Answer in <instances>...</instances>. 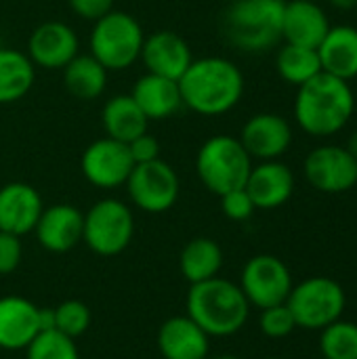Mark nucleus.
<instances>
[{
  "mask_svg": "<svg viewBox=\"0 0 357 359\" xmlns=\"http://www.w3.org/2000/svg\"><path fill=\"white\" fill-rule=\"evenodd\" d=\"M244 74L227 57L194 59L179 78L183 107L198 116L215 118L231 111L244 97Z\"/></svg>",
  "mask_w": 357,
  "mask_h": 359,
  "instance_id": "obj_1",
  "label": "nucleus"
},
{
  "mask_svg": "<svg viewBox=\"0 0 357 359\" xmlns=\"http://www.w3.org/2000/svg\"><path fill=\"white\" fill-rule=\"evenodd\" d=\"M356 111V95L349 82L326 72L297 86L295 118L303 133L330 137L341 133Z\"/></svg>",
  "mask_w": 357,
  "mask_h": 359,
  "instance_id": "obj_2",
  "label": "nucleus"
},
{
  "mask_svg": "<svg viewBox=\"0 0 357 359\" xmlns=\"http://www.w3.org/2000/svg\"><path fill=\"white\" fill-rule=\"evenodd\" d=\"M250 303L242 288L229 280L213 278L191 284L187 294V316L208 337H231L240 332L248 320Z\"/></svg>",
  "mask_w": 357,
  "mask_h": 359,
  "instance_id": "obj_3",
  "label": "nucleus"
},
{
  "mask_svg": "<svg viewBox=\"0 0 357 359\" xmlns=\"http://www.w3.org/2000/svg\"><path fill=\"white\" fill-rule=\"evenodd\" d=\"M286 0H234L223 17L225 40L242 53H265L282 40Z\"/></svg>",
  "mask_w": 357,
  "mask_h": 359,
  "instance_id": "obj_4",
  "label": "nucleus"
},
{
  "mask_svg": "<svg viewBox=\"0 0 357 359\" xmlns=\"http://www.w3.org/2000/svg\"><path fill=\"white\" fill-rule=\"evenodd\" d=\"M143 40L145 32L137 17L126 11H109L93 23L88 48L107 72H122L139 61Z\"/></svg>",
  "mask_w": 357,
  "mask_h": 359,
  "instance_id": "obj_5",
  "label": "nucleus"
},
{
  "mask_svg": "<svg viewBox=\"0 0 357 359\" xmlns=\"http://www.w3.org/2000/svg\"><path fill=\"white\" fill-rule=\"evenodd\" d=\"M250 170L252 158L240 139L231 135H215L206 139L196 154L198 179L217 196L244 187Z\"/></svg>",
  "mask_w": 357,
  "mask_h": 359,
  "instance_id": "obj_6",
  "label": "nucleus"
},
{
  "mask_svg": "<svg viewBox=\"0 0 357 359\" xmlns=\"http://www.w3.org/2000/svg\"><path fill=\"white\" fill-rule=\"evenodd\" d=\"M286 305L297 322V328L324 330L332 322L341 320L347 297L339 282L318 276L292 286Z\"/></svg>",
  "mask_w": 357,
  "mask_h": 359,
  "instance_id": "obj_7",
  "label": "nucleus"
},
{
  "mask_svg": "<svg viewBox=\"0 0 357 359\" xmlns=\"http://www.w3.org/2000/svg\"><path fill=\"white\" fill-rule=\"evenodd\" d=\"M133 210L116 198L95 202L84 215L82 242L99 257H116L124 252L133 242Z\"/></svg>",
  "mask_w": 357,
  "mask_h": 359,
  "instance_id": "obj_8",
  "label": "nucleus"
},
{
  "mask_svg": "<svg viewBox=\"0 0 357 359\" xmlns=\"http://www.w3.org/2000/svg\"><path fill=\"white\" fill-rule=\"evenodd\" d=\"M126 191L130 202L149 215L170 210L181 194V181L177 170L164 160H151L135 164L126 179Z\"/></svg>",
  "mask_w": 357,
  "mask_h": 359,
  "instance_id": "obj_9",
  "label": "nucleus"
},
{
  "mask_svg": "<svg viewBox=\"0 0 357 359\" xmlns=\"http://www.w3.org/2000/svg\"><path fill=\"white\" fill-rule=\"evenodd\" d=\"M240 288L250 305L267 309L286 303L292 290V276L282 259L274 255H257L246 261Z\"/></svg>",
  "mask_w": 357,
  "mask_h": 359,
  "instance_id": "obj_10",
  "label": "nucleus"
},
{
  "mask_svg": "<svg viewBox=\"0 0 357 359\" xmlns=\"http://www.w3.org/2000/svg\"><path fill=\"white\" fill-rule=\"evenodd\" d=\"M133 168L135 162L130 158L128 145L112 137L93 141L80 158V170L84 179L97 189H118L126 185Z\"/></svg>",
  "mask_w": 357,
  "mask_h": 359,
  "instance_id": "obj_11",
  "label": "nucleus"
},
{
  "mask_svg": "<svg viewBox=\"0 0 357 359\" xmlns=\"http://www.w3.org/2000/svg\"><path fill=\"white\" fill-rule=\"evenodd\" d=\"M307 183L322 194H345L357 185V160L341 145H320L303 164Z\"/></svg>",
  "mask_w": 357,
  "mask_h": 359,
  "instance_id": "obj_12",
  "label": "nucleus"
},
{
  "mask_svg": "<svg viewBox=\"0 0 357 359\" xmlns=\"http://www.w3.org/2000/svg\"><path fill=\"white\" fill-rule=\"evenodd\" d=\"M80 53V40L72 25L44 21L27 38V57L36 67L63 69Z\"/></svg>",
  "mask_w": 357,
  "mask_h": 359,
  "instance_id": "obj_13",
  "label": "nucleus"
},
{
  "mask_svg": "<svg viewBox=\"0 0 357 359\" xmlns=\"http://www.w3.org/2000/svg\"><path fill=\"white\" fill-rule=\"evenodd\" d=\"M238 139L252 160H280L292 143V126L280 114L261 111L246 120Z\"/></svg>",
  "mask_w": 357,
  "mask_h": 359,
  "instance_id": "obj_14",
  "label": "nucleus"
},
{
  "mask_svg": "<svg viewBox=\"0 0 357 359\" xmlns=\"http://www.w3.org/2000/svg\"><path fill=\"white\" fill-rule=\"evenodd\" d=\"M147 74L179 80L194 61L187 40L170 29H158L143 40L141 57Z\"/></svg>",
  "mask_w": 357,
  "mask_h": 359,
  "instance_id": "obj_15",
  "label": "nucleus"
},
{
  "mask_svg": "<svg viewBox=\"0 0 357 359\" xmlns=\"http://www.w3.org/2000/svg\"><path fill=\"white\" fill-rule=\"evenodd\" d=\"M84 215L72 204H53L42 210L34 233L38 244L55 255L74 250L82 242Z\"/></svg>",
  "mask_w": 357,
  "mask_h": 359,
  "instance_id": "obj_16",
  "label": "nucleus"
},
{
  "mask_svg": "<svg viewBox=\"0 0 357 359\" xmlns=\"http://www.w3.org/2000/svg\"><path fill=\"white\" fill-rule=\"evenodd\" d=\"M44 210L42 198L29 183L13 181L0 187V231L27 236Z\"/></svg>",
  "mask_w": 357,
  "mask_h": 359,
  "instance_id": "obj_17",
  "label": "nucleus"
},
{
  "mask_svg": "<svg viewBox=\"0 0 357 359\" xmlns=\"http://www.w3.org/2000/svg\"><path fill=\"white\" fill-rule=\"evenodd\" d=\"M244 189L248 191L255 208L259 210H274L284 206L295 194V175L292 170L280 160H265L252 170L246 179Z\"/></svg>",
  "mask_w": 357,
  "mask_h": 359,
  "instance_id": "obj_18",
  "label": "nucleus"
},
{
  "mask_svg": "<svg viewBox=\"0 0 357 359\" xmlns=\"http://www.w3.org/2000/svg\"><path fill=\"white\" fill-rule=\"evenodd\" d=\"M330 29V19L318 2L288 0L282 17V40L297 46L318 48Z\"/></svg>",
  "mask_w": 357,
  "mask_h": 359,
  "instance_id": "obj_19",
  "label": "nucleus"
},
{
  "mask_svg": "<svg viewBox=\"0 0 357 359\" xmlns=\"http://www.w3.org/2000/svg\"><path fill=\"white\" fill-rule=\"evenodd\" d=\"M38 311L29 299L8 294L0 299V349L25 351L40 332Z\"/></svg>",
  "mask_w": 357,
  "mask_h": 359,
  "instance_id": "obj_20",
  "label": "nucleus"
},
{
  "mask_svg": "<svg viewBox=\"0 0 357 359\" xmlns=\"http://www.w3.org/2000/svg\"><path fill=\"white\" fill-rule=\"evenodd\" d=\"M208 339L189 316H175L160 326L158 349L164 359H206Z\"/></svg>",
  "mask_w": 357,
  "mask_h": 359,
  "instance_id": "obj_21",
  "label": "nucleus"
},
{
  "mask_svg": "<svg viewBox=\"0 0 357 359\" xmlns=\"http://www.w3.org/2000/svg\"><path fill=\"white\" fill-rule=\"evenodd\" d=\"M130 97L135 99V103L141 107L149 122L166 120L183 107L179 80H170L156 74L141 76L130 90Z\"/></svg>",
  "mask_w": 357,
  "mask_h": 359,
  "instance_id": "obj_22",
  "label": "nucleus"
},
{
  "mask_svg": "<svg viewBox=\"0 0 357 359\" xmlns=\"http://www.w3.org/2000/svg\"><path fill=\"white\" fill-rule=\"evenodd\" d=\"M322 72L345 82L357 78V27L330 25L326 38L318 46Z\"/></svg>",
  "mask_w": 357,
  "mask_h": 359,
  "instance_id": "obj_23",
  "label": "nucleus"
},
{
  "mask_svg": "<svg viewBox=\"0 0 357 359\" xmlns=\"http://www.w3.org/2000/svg\"><path fill=\"white\" fill-rule=\"evenodd\" d=\"M101 124L105 137H112L122 143H130L139 135L147 133L149 120L135 103L130 95H114L105 101L101 109Z\"/></svg>",
  "mask_w": 357,
  "mask_h": 359,
  "instance_id": "obj_24",
  "label": "nucleus"
},
{
  "mask_svg": "<svg viewBox=\"0 0 357 359\" xmlns=\"http://www.w3.org/2000/svg\"><path fill=\"white\" fill-rule=\"evenodd\" d=\"M36 82V65L21 50L0 46V105L23 99Z\"/></svg>",
  "mask_w": 357,
  "mask_h": 359,
  "instance_id": "obj_25",
  "label": "nucleus"
},
{
  "mask_svg": "<svg viewBox=\"0 0 357 359\" xmlns=\"http://www.w3.org/2000/svg\"><path fill=\"white\" fill-rule=\"evenodd\" d=\"M223 267V250L210 238H194L179 255V269L185 282L200 284L219 276Z\"/></svg>",
  "mask_w": 357,
  "mask_h": 359,
  "instance_id": "obj_26",
  "label": "nucleus"
},
{
  "mask_svg": "<svg viewBox=\"0 0 357 359\" xmlns=\"http://www.w3.org/2000/svg\"><path fill=\"white\" fill-rule=\"evenodd\" d=\"M63 84L69 95L82 101H90L103 95L107 86V69L88 53L76 55L63 69Z\"/></svg>",
  "mask_w": 357,
  "mask_h": 359,
  "instance_id": "obj_27",
  "label": "nucleus"
},
{
  "mask_svg": "<svg viewBox=\"0 0 357 359\" xmlns=\"http://www.w3.org/2000/svg\"><path fill=\"white\" fill-rule=\"evenodd\" d=\"M276 69L284 82L301 86L307 80L316 78L318 74H322L318 48H307V46L284 42V46L276 55Z\"/></svg>",
  "mask_w": 357,
  "mask_h": 359,
  "instance_id": "obj_28",
  "label": "nucleus"
},
{
  "mask_svg": "<svg viewBox=\"0 0 357 359\" xmlns=\"http://www.w3.org/2000/svg\"><path fill=\"white\" fill-rule=\"evenodd\" d=\"M320 351L324 359H357V324L337 320L322 330Z\"/></svg>",
  "mask_w": 357,
  "mask_h": 359,
  "instance_id": "obj_29",
  "label": "nucleus"
},
{
  "mask_svg": "<svg viewBox=\"0 0 357 359\" xmlns=\"http://www.w3.org/2000/svg\"><path fill=\"white\" fill-rule=\"evenodd\" d=\"M25 359H80V353L74 339L59 330H44L25 347Z\"/></svg>",
  "mask_w": 357,
  "mask_h": 359,
  "instance_id": "obj_30",
  "label": "nucleus"
},
{
  "mask_svg": "<svg viewBox=\"0 0 357 359\" xmlns=\"http://www.w3.org/2000/svg\"><path fill=\"white\" fill-rule=\"evenodd\" d=\"M88 328H90V309L86 303L69 299L55 307V330L76 341Z\"/></svg>",
  "mask_w": 357,
  "mask_h": 359,
  "instance_id": "obj_31",
  "label": "nucleus"
},
{
  "mask_svg": "<svg viewBox=\"0 0 357 359\" xmlns=\"http://www.w3.org/2000/svg\"><path fill=\"white\" fill-rule=\"evenodd\" d=\"M259 326H261V332L265 337H269V339H284V337L292 334V330L297 328V322H295L288 305L282 303V305H274V307L261 309Z\"/></svg>",
  "mask_w": 357,
  "mask_h": 359,
  "instance_id": "obj_32",
  "label": "nucleus"
},
{
  "mask_svg": "<svg viewBox=\"0 0 357 359\" xmlns=\"http://www.w3.org/2000/svg\"><path fill=\"white\" fill-rule=\"evenodd\" d=\"M219 198H221L223 215L229 221H238V223L240 221H248L252 217V212L257 210L255 204H252V200H250V196H248V191L244 187L231 189V191H227V194H223Z\"/></svg>",
  "mask_w": 357,
  "mask_h": 359,
  "instance_id": "obj_33",
  "label": "nucleus"
},
{
  "mask_svg": "<svg viewBox=\"0 0 357 359\" xmlns=\"http://www.w3.org/2000/svg\"><path fill=\"white\" fill-rule=\"evenodd\" d=\"M23 257V246H21V238L0 231V276H8L13 273Z\"/></svg>",
  "mask_w": 357,
  "mask_h": 359,
  "instance_id": "obj_34",
  "label": "nucleus"
},
{
  "mask_svg": "<svg viewBox=\"0 0 357 359\" xmlns=\"http://www.w3.org/2000/svg\"><path fill=\"white\" fill-rule=\"evenodd\" d=\"M126 145H128V151H130V158H133L135 164H145V162H151V160L160 158V143L149 133L139 135L137 139H133Z\"/></svg>",
  "mask_w": 357,
  "mask_h": 359,
  "instance_id": "obj_35",
  "label": "nucleus"
},
{
  "mask_svg": "<svg viewBox=\"0 0 357 359\" xmlns=\"http://www.w3.org/2000/svg\"><path fill=\"white\" fill-rule=\"evenodd\" d=\"M72 13L84 21H97L109 11H114V0H67Z\"/></svg>",
  "mask_w": 357,
  "mask_h": 359,
  "instance_id": "obj_36",
  "label": "nucleus"
},
{
  "mask_svg": "<svg viewBox=\"0 0 357 359\" xmlns=\"http://www.w3.org/2000/svg\"><path fill=\"white\" fill-rule=\"evenodd\" d=\"M330 6H335L337 11H353L357 8V0H328Z\"/></svg>",
  "mask_w": 357,
  "mask_h": 359,
  "instance_id": "obj_37",
  "label": "nucleus"
},
{
  "mask_svg": "<svg viewBox=\"0 0 357 359\" xmlns=\"http://www.w3.org/2000/svg\"><path fill=\"white\" fill-rule=\"evenodd\" d=\"M345 149L353 156L357 160V130L351 133V137H349V141H347V145H345Z\"/></svg>",
  "mask_w": 357,
  "mask_h": 359,
  "instance_id": "obj_38",
  "label": "nucleus"
},
{
  "mask_svg": "<svg viewBox=\"0 0 357 359\" xmlns=\"http://www.w3.org/2000/svg\"><path fill=\"white\" fill-rule=\"evenodd\" d=\"M206 359H240V358H236V355H229V353H225V355H215V358H206Z\"/></svg>",
  "mask_w": 357,
  "mask_h": 359,
  "instance_id": "obj_39",
  "label": "nucleus"
},
{
  "mask_svg": "<svg viewBox=\"0 0 357 359\" xmlns=\"http://www.w3.org/2000/svg\"><path fill=\"white\" fill-rule=\"evenodd\" d=\"M267 359H282V358H267Z\"/></svg>",
  "mask_w": 357,
  "mask_h": 359,
  "instance_id": "obj_40",
  "label": "nucleus"
},
{
  "mask_svg": "<svg viewBox=\"0 0 357 359\" xmlns=\"http://www.w3.org/2000/svg\"><path fill=\"white\" fill-rule=\"evenodd\" d=\"M309 2H318V0H309Z\"/></svg>",
  "mask_w": 357,
  "mask_h": 359,
  "instance_id": "obj_41",
  "label": "nucleus"
},
{
  "mask_svg": "<svg viewBox=\"0 0 357 359\" xmlns=\"http://www.w3.org/2000/svg\"><path fill=\"white\" fill-rule=\"evenodd\" d=\"M0 46H2V40H0Z\"/></svg>",
  "mask_w": 357,
  "mask_h": 359,
  "instance_id": "obj_42",
  "label": "nucleus"
},
{
  "mask_svg": "<svg viewBox=\"0 0 357 359\" xmlns=\"http://www.w3.org/2000/svg\"><path fill=\"white\" fill-rule=\"evenodd\" d=\"M356 11H357V8H356Z\"/></svg>",
  "mask_w": 357,
  "mask_h": 359,
  "instance_id": "obj_43",
  "label": "nucleus"
}]
</instances>
